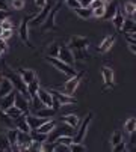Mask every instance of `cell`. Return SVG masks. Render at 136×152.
Returning a JSON list of instances; mask_svg holds the SVG:
<instances>
[{
	"mask_svg": "<svg viewBox=\"0 0 136 152\" xmlns=\"http://www.w3.org/2000/svg\"><path fill=\"white\" fill-rule=\"evenodd\" d=\"M5 77L12 83L14 89H15L17 92L23 94V96H26L27 99H30V96H29V94H27V84L23 81L20 72H17V71H6V72H5Z\"/></svg>",
	"mask_w": 136,
	"mask_h": 152,
	"instance_id": "cell-1",
	"label": "cell"
},
{
	"mask_svg": "<svg viewBox=\"0 0 136 152\" xmlns=\"http://www.w3.org/2000/svg\"><path fill=\"white\" fill-rule=\"evenodd\" d=\"M74 134H76V128H73L71 125H68V124L61 121V124H56L55 129L47 136V140L53 142V140H56L61 136H71V137H74Z\"/></svg>",
	"mask_w": 136,
	"mask_h": 152,
	"instance_id": "cell-2",
	"label": "cell"
},
{
	"mask_svg": "<svg viewBox=\"0 0 136 152\" xmlns=\"http://www.w3.org/2000/svg\"><path fill=\"white\" fill-rule=\"evenodd\" d=\"M36 12H38V11H35V14L26 15L24 18H23V20H21V24H20V29H18V33H20V39H21V42H23L24 45H27L29 48H33L32 42H30V39H29V21L36 15Z\"/></svg>",
	"mask_w": 136,
	"mask_h": 152,
	"instance_id": "cell-3",
	"label": "cell"
},
{
	"mask_svg": "<svg viewBox=\"0 0 136 152\" xmlns=\"http://www.w3.org/2000/svg\"><path fill=\"white\" fill-rule=\"evenodd\" d=\"M62 2H64V0H59V2H56V3H55V6L52 8V11L49 12L47 18H45V21L41 24V30H42V32H47V30H56V29H58L55 18H56L58 11H59V9H61V6H62Z\"/></svg>",
	"mask_w": 136,
	"mask_h": 152,
	"instance_id": "cell-4",
	"label": "cell"
},
{
	"mask_svg": "<svg viewBox=\"0 0 136 152\" xmlns=\"http://www.w3.org/2000/svg\"><path fill=\"white\" fill-rule=\"evenodd\" d=\"M47 62H49L50 65H53L56 69H59L62 74H65L67 77H73V75L77 74V71L74 69L73 65H68V63L62 62V60L58 59V57H52V56H49V57H47Z\"/></svg>",
	"mask_w": 136,
	"mask_h": 152,
	"instance_id": "cell-5",
	"label": "cell"
},
{
	"mask_svg": "<svg viewBox=\"0 0 136 152\" xmlns=\"http://www.w3.org/2000/svg\"><path fill=\"white\" fill-rule=\"evenodd\" d=\"M55 0H47V3H45L38 12H36V15L29 21V24H32V26H41L44 21H45V18H47V15H49V12L52 11V8L55 6Z\"/></svg>",
	"mask_w": 136,
	"mask_h": 152,
	"instance_id": "cell-6",
	"label": "cell"
},
{
	"mask_svg": "<svg viewBox=\"0 0 136 152\" xmlns=\"http://www.w3.org/2000/svg\"><path fill=\"white\" fill-rule=\"evenodd\" d=\"M92 118H94V115L91 113V112L85 116L83 122L79 124V126H77L79 129L76 131V134H74V137H73V142H77V143H82V142H83V139H85V136H86V131H88V128H89V125H91V121H92Z\"/></svg>",
	"mask_w": 136,
	"mask_h": 152,
	"instance_id": "cell-7",
	"label": "cell"
},
{
	"mask_svg": "<svg viewBox=\"0 0 136 152\" xmlns=\"http://www.w3.org/2000/svg\"><path fill=\"white\" fill-rule=\"evenodd\" d=\"M83 71L82 72H77L76 75H73V77H68V80H67V83L64 84V94H67V95H74V92H76V89H77V86L80 84V80H82V77H83Z\"/></svg>",
	"mask_w": 136,
	"mask_h": 152,
	"instance_id": "cell-8",
	"label": "cell"
},
{
	"mask_svg": "<svg viewBox=\"0 0 136 152\" xmlns=\"http://www.w3.org/2000/svg\"><path fill=\"white\" fill-rule=\"evenodd\" d=\"M68 47L71 50H88L89 47V39L85 36H79V35H73L68 41Z\"/></svg>",
	"mask_w": 136,
	"mask_h": 152,
	"instance_id": "cell-9",
	"label": "cell"
},
{
	"mask_svg": "<svg viewBox=\"0 0 136 152\" xmlns=\"http://www.w3.org/2000/svg\"><path fill=\"white\" fill-rule=\"evenodd\" d=\"M101 75H103V81H104V89H115V74L110 66H103L101 68Z\"/></svg>",
	"mask_w": 136,
	"mask_h": 152,
	"instance_id": "cell-10",
	"label": "cell"
},
{
	"mask_svg": "<svg viewBox=\"0 0 136 152\" xmlns=\"http://www.w3.org/2000/svg\"><path fill=\"white\" fill-rule=\"evenodd\" d=\"M58 59H61L62 62L68 63V65H73L74 66V56H73V51L71 48L68 47L67 44H59V53H58Z\"/></svg>",
	"mask_w": 136,
	"mask_h": 152,
	"instance_id": "cell-11",
	"label": "cell"
},
{
	"mask_svg": "<svg viewBox=\"0 0 136 152\" xmlns=\"http://www.w3.org/2000/svg\"><path fill=\"white\" fill-rule=\"evenodd\" d=\"M32 142L33 140H32L30 133H24V131H20L18 129V136H17V148H18V151H27Z\"/></svg>",
	"mask_w": 136,
	"mask_h": 152,
	"instance_id": "cell-12",
	"label": "cell"
},
{
	"mask_svg": "<svg viewBox=\"0 0 136 152\" xmlns=\"http://www.w3.org/2000/svg\"><path fill=\"white\" fill-rule=\"evenodd\" d=\"M50 94L53 95V98H55V99H58V101H59V104H61V105L77 104V99H76L74 96L67 95V94H64V92H61V91H55V89H52V91H50Z\"/></svg>",
	"mask_w": 136,
	"mask_h": 152,
	"instance_id": "cell-13",
	"label": "cell"
},
{
	"mask_svg": "<svg viewBox=\"0 0 136 152\" xmlns=\"http://www.w3.org/2000/svg\"><path fill=\"white\" fill-rule=\"evenodd\" d=\"M36 96L41 99V102L45 107H52L53 105V95L50 94V91H47V89H44V88H41V86H39V89L36 92Z\"/></svg>",
	"mask_w": 136,
	"mask_h": 152,
	"instance_id": "cell-14",
	"label": "cell"
},
{
	"mask_svg": "<svg viewBox=\"0 0 136 152\" xmlns=\"http://www.w3.org/2000/svg\"><path fill=\"white\" fill-rule=\"evenodd\" d=\"M14 104L20 108L23 113H26V115L29 113V99H27L26 96H23V94H20V92L15 94V101H14Z\"/></svg>",
	"mask_w": 136,
	"mask_h": 152,
	"instance_id": "cell-15",
	"label": "cell"
},
{
	"mask_svg": "<svg viewBox=\"0 0 136 152\" xmlns=\"http://www.w3.org/2000/svg\"><path fill=\"white\" fill-rule=\"evenodd\" d=\"M115 41H117V35H109V36H106V38L103 39V42L98 45L97 51H98V53H107V51L112 48V45L115 44Z\"/></svg>",
	"mask_w": 136,
	"mask_h": 152,
	"instance_id": "cell-16",
	"label": "cell"
},
{
	"mask_svg": "<svg viewBox=\"0 0 136 152\" xmlns=\"http://www.w3.org/2000/svg\"><path fill=\"white\" fill-rule=\"evenodd\" d=\"M14 125L15 128H18L20 131H24V133H30V126L27 124V119H26V113L20 115L17 119H14Z\"/></svg>",
	"mask_w": 136,
	"mask_h": 152,
	"instance_id": "cell-17",
	"label": "cell"
},
{
	"mask_svg": "<svg viewBox=\"0 0 136 152\" xmlns=\"http://www.w3.org/2000/svg\"><path fill=\"white\" fill-rule=\"evenodd\" d=\"M15 94H17V91H12L5 96H0V108H2V110H6V108H9L11 105H14Z\"/></svg>",
	"mask_w": 136,
	"mask_h": 152,
	"instance_id": "cell-18",
	"label": "cell"
},
{
	"mask_svg": "<svg viewBox=\"0 0 136 152\" xmlns=\"http://www.w3.org/2000/svg\"><path fill=\"white\" fill-rule=\"evenodd\" d=\"M118 2L117 0H107V2L104 3V17L106 18H112L113 15H115L117 9H118Z\"/></svg>",
	"mask_w": 136,
	"mask_h": 152,
	"instance_id": "cell-19",
	"label": "cell"
},
{
	"mask_svg": "<svg viewBox=\"0 0 136 152\" xmlns=\"http://www.w3.org/2000/svg\"><path fill=\"white\" fill-rule=\"evenodd\" d=\"M55 126H56V121L52 118V119H47L42 125H39L38 128H36V131H39V133H42V134H50L53 129H55Z\"/></svg>",
	"mask_w": 136,
	"mask_h": 152,
	"instance_id": "cell-20",
	"label": "cell"
},
{
	"mask_svg": "<svg viewBox=\"0 0 136 152\" xmlns=\"http://www.w3.org/2000/svg\"><path fill=\"white\" fill-rule=\"evenodd\" d=\"M26 119H27V124H29V126H30V129H36L39 125H42L45 121H47V119H45V118H39V116H36V115H26Z\"/></svg>",
	"mask_w": 136,
	"mask_h": 152,
	"instance_id": "cell-21",
	"label": "cell"
},
{
	"mask_svg": "<svg viewBox=\"0 0 136 152\" xmlns=\"http://www.w3.org/2000/svg\"><path fill=\"white\" fill-rule=\"evenodd\" d=\"M110 20H112V24H113V27H115L117 30H121L123 23H124V20H126L124 12H123V11H120V8H118V9H117V12H115V15H113Z\"/></svg>",
	"mask_w": 136,
	"mask_h": 152,
	"instance_id": "cell-22",
	"label": "cell"
},
{
	"mask_svg": "<svg viewBox=\"0 0 136 152\" xmlns=\"http://www.w3.org/2000/svg\"><path fill=\"white\" fill-rule=\"evenodd\" d=\"M18 72H20V75H21L23 81H24L26 84L32 83V81L36 78V74H35V71H33V69H29V68H21Z\"/></svg>",
	"mask_w": 136,
	"mask_h": 152,
	"instance_id": "cell-23",
	"label": "cell"
},
{
	"mask_svg": "<svg viewBox=\"0 0 136 152\" xmlns=\"http://www.w3.org/2000/svg\"><path fill=\"white\" fill-rule=\"evenodd\" d=\"M32 115H36V116H39V118H45V119H52L55 115H56V110L53 107H42V108H39V110H36L35 113H32Z\"/></svg>",
	"mask_w": 136,
	"mask_h": 152,
	"instance_id": "cell-24",
	"label": "cell"
},
{
	"mask_svg": "<svg viewBox=\"0 0 136 152\" xmlns=\"http://www.w3.org/2000/svg\"><path fill=\"white\" fill-rule=\"evenodd\" d=\"M12 91H14L12 83H11L6 77H3L2 80H0V96H5V95H8V94L12 92Z\"/></svg>",
	"mask_w": 136,
	"mask_h": 152,
	"instance_id": "cell-25",
	"label": "cell"
},
{
	"mask_svg": "<svg viewBox=\"0 0 136 152\" xmlns=\"http://www.w3.org/2000/svg\"><path fill=\"white\" fill-rule=\"evenodd\" d=\"M61 121H62V122H65V124H68V125H71L73 128H77V126H79V124H80V119H79L76 115H71V113L64 115V116L61 118Z\"/></svg>",
	"mask_w": 136,
	"mask_h": 152,
	"instance_id": "cell-26",
	"label": "cell"
},
{
	"mask_svg": "<svg viewBox=\"0 0 136 152\" xmlns=\"http://www.w3.org/2000/svg\"><path fill=\"white\" fill-rule=\"evenodd\" d=\"M74 12H76L80 18H83V20H89V18H92V9H91L89 6H88V8H86V6H80V8L74 9Z\"/></svg>",
	"mask_w": 136,
	"mask_h": 152,
	"instance_id": "cell-27",
	"label": "cell"
},
{
	"mask_svg": "<svg viewBox=\"0 0 136 152\" xmlns=\"http://www.w3.org/2000/svg\"><path fill=\"white\" fill-rule=\"evenodd\" d=\"M0 125H3V126H6V128H12V126H14V119L9 118V116L6 115V112L2 110V108H0Z\"/></svg>",
	"mask_w": 136,
	"mask_h": 152,
	"instance_id": "cell-28",
	"label": "cell"
},
{
	"mask_svg": "<svg viewBox=\"0 0 136 152\" xmlns=\"http://www.w3.org/2000/svg\"><path fill=\"white\" fill-rule=\"evenodd\" d=\"M42 107H44V104L41 102V99L38 96H33V98L29 99V112L30 113H35L36 110H39V108H42Z\"/></svg>",
	"mask_w": 136,
	"mask_h": 152,
	"instance_id": "cell-29",
	"label": "cell"
},
{
	"mask_svg": "<svg viewBox=\"0 0 136 152\" xmlns=\"http://www.w3.org/2000/svg\"><path fill=\"white\" fill-rule=\"evenodd\" d=\"M17 136H18V128H9V131L6 134L9 143H11V151H12V146H17Z\"/></svg>",
	"mask_w": 136,
	"mask_h": 152,
	"instance_id": "cell-30",
	"label": "cell"
},
{
	"mask_svg": "<svg viewBox=\"0 0 136 152\" xmlns=\"http://www.w3.org/2000/svg\"><path fill=\"white\" fill-rule=\"evenodd\" d=\"M38 89H39V81H38V77H36L32 83H29V84H27V94H29V96H30V98L36 96Z\"/></svg>",
	"mask_w": 136,
	"mask_h": 152,
	"instance_id": "cell-31",
	"label": "cell"
},
{
	"mask_svg": "<svg viewBox=\"0 0 136 152\" xmlns=\"http://www.w3.org/2000/svg\"><path fill=\"white\" fill-rule=\"evenodd\" d=\"M86 146L83 143H77V142H71L68 145V152H85Z\"/></svg>",
	"mask_w": 136,
	"mask_h": 152,
	"instance_id": "cell-32",
	"label": "cell"
},
{
	"mask_svg": "<svg viewBox=\"0 0 136 152\" xmlns=\"http://www.w3.org/2000/svg\"><path fill=\"white\" fill-rule=\"evenodd\" d=\"M5 112H6V115H8L9 118H12V119H17L20 115H23V112L20 110V108H18L15 104H14V105H11L9 108H6Z\"/></svg>",
	"mask_w": 136,
	"mask_h": 152,
	"instance_id": "cell-33",
	"label": "cell"
},
{
	"mask_svg": "<svg viewBox=\"0 0 136 152\" xmlns=\"http://www.w3.org/2000/svg\"><path fill=\"white\" fill-rule=\"evenodd\" d=\"M30 136H32V140H33V142L42 143V142L47 140V134H42V133L36 131V129H30Z\"/></svg>",
	"mask_w": 136,
	"mask_h": 152,
	"instance_id": "cell-34",
	"label": "cell"
},
{
	"mask_svg": "<svg viewBox=\"0 0 136 152\" xmlns=\"http://www.w3.org/2000/svg\"><path fill=\"white\" fill-rule=\"evenodd\" d=\"M71 51H73L74 60H88L89 59V54L86 50H71Z\"/></svg>",
	"mask_w": 136,
	"mask_h": 152,
	"instance_id": "cell-35",
	"label": "cell"
},
{
	"mask_svg": "<svg viewBox=\"0 0 136 152\" xmlns=\"http://www.w3.org/2000/svg\"><path fill=\"white\" fill-rule=\"evenodd\" d=\"M8 151H11V143L6 136L0 134V152H8Z\"/></svg>",
	"mask_w": 136,
	"mask_h": 152,
	"instance_id": "cell-36",
	"label": "cell"
},
{
	"mask_svg": "<svg viewBox=\"0 0 136 152\" xmlns=\"http://www.w3.org/2000/svg\"><path fill=\"white\" fill-rule=\"evenodd\" d=\"M58 53H59V42H52L47 47V56L58 57Z\"/></svg>",
	"mask_w": 136,
	"mask_h": 152,
	"instance_id": "cell-37",
	"label": "cell"
},
{
	"mask_svg": "<svg viewBox=\"0 0 136 152\" xmlns=\"http://www.w3.org/2000/svg\"><path fill=\"white\" fill-rule=\"evenodd\" d=\"M124 129L130 134L132 131H135L136 129V118H130V119H127L126 121V124H124Z\"/></svg>",
	"mask_w": 136,
	"mask_h": 152,
	"instance_id": "cell-38",
	"label": "cell"
},
{
	"mask_svg": "<svg viewBox=\"0 0 136 152\" xmlns=\"http://www.w3.org/2000/svg\"><path fill=\"white\" fill-rule=\"evenodd\" d=\"M135 23H136L135 20H132V18H126V20H124V23H123L121 30H123L124 33H129V32L132 30V27L135 26Z\"/></svg>",
	"mask_w": 136,
	"mask_h": 152,
	"instance_id": "cell-39",
	"label": "cell"
},
{
	"mask_svg": "<svg viewBox=\"0 0 136 152\" xmlns=\"http://www.w3.org/2000/svg\"><path fill=\"white\" fill-rule=\"evenodd\" d=\"M121 140H123V134H121L120 131H113V134H112V137H110V145L115 146V145H118Z\"/></svg>",
	"mask_w": 136,
	"mask_h": 152,
	"instance_id": "cell-40",
	"label": "cell"
},
{
	"mask_svg": "<svg viewBox=\"0 0 136 152\" xmlns=\"http://www.w3.org/2000/svg\"><path fill=\"white\" fill-rule=\"evenodd\" d=\"M124 14L129 15V17H133V15L136 14V12H135V3L127 2V3L124 5Z\"/></svg>",
	"mask_w": 136,
	"mask_h": 152,
	"instance_id": "cell-41",
	"label": "cell"
},
{
	"mask_svg": "<svg viewBox=\"0 0 136 152\" xmlns=\"http://www.w3.org/2000/svg\"><path fill=\"white\" fill-rule=\"evenodd\" d=\"M130 145L127 146V151H136V129L130 133Z\"/></svg>",
	"mask_w": 136,
	"mask_h": 152,
	"instance_id": "cell-42",
	"label": "cell"
},
{
	"mask_svg": "<svg viewBox=\"0 0 136 152\" xmlns=\"http://www.w3.org/2000/svg\"><path fill=\"white\" fill-rule=\"evenodd\" d=\"M24 5H26L24 0H11V6H12L14 9H17V11L23 9V8H24Z\"/></svg>",
	"mask_w": 136,
	"mask_h": 152,
	"instance_id": "cell-43",
	"label": "cell"
},
{
	"mask_svg": "<svg viewBox=\"0 0 136 152\" xmlns=\"http://www.w3.org/2000/svg\"><path fill=\"white\" fill-rule=\"evenodd\" d=\"M65 3H67V6H68V8H71L73 11L82 6V3H80V0H65Z\"/></svg>",
	"mask_w": 136,
	"mask_h": 152,
	"instance_id": "cell-44",
	"label": "cell"
},
{
	"mask_svg": "<svg viewBox=\"0 0 136 152\" xmlns=\"http://www.w3.org/2000/svg\"><path fill=\"white\" fill-rule=\"evenodd\" d=\"M92 17L94 18H104V6L92 9Z\"/></svg>",
	"mask_w": 136,
	"mask_h": 152,
	"instance_id": "cell-45",
	"label": "cell"
},
{
	"mask_svg": "<svg viewBox=\"0 0 136 152\" xmlns=\"http://www.w3.org/2000/svg\"><path fill=\"white\" fill-rule=\"evenodd\" d=\"M0 27H2L3 30H12V23H11V20L9 18H5L0 21Z\"/></svg>",
	"mask_w": 136,
	"mask_h": 152,
	"instance_id": "cell-46",
	"label": "cell"
},
{
	"mask_svg": "<svg viewBox=\"0 0 136 152\" xmlns=\"http://www.w3.org/2000/svg\"><path fill=\"white\" fill-rule=\"evenodd\" d=\"M112 149H113V152H124V151H127V145H126V142L121 140L118 145H115Z\"/></svg>",
	"mask_w": 136,
	"mask_h": 152,
	"instance_id": "cell-47",
	"label": "cell"
},
{
	"mask_svg": "<svg viewBox=\"0 0 136 152\" xmlns=\"http://www.w3.org/2000/svg\"><path fill=\"white\" fill-rule=\"evenodd\" d=\"M100 6H104L103 0H92V2H91V5H89L91 9H95V8H100Z\"/></svg>",
	"mask_w": 136,
	"mask_h": 152,
	"instance_id": "cell-48",
	"label": "cell"
},
{
	"mask_svg": "<svg viewBox=\"0 0 136 152\" xmlns=\"http://www.w3.org/2000/svg\"><path fill=\"white\" fill-rule=\"evenodd\" d=\"M11 36H12V30H3V32H2V35H0V39L8 41Z\"/></svg>",
	"mask_w": 136,
	"mask_h": 152,
	"instance_id": "cell-49",
	"label": "cell"
},
{
	"mask_svg": "<svg viewBox=\"0 0 136 152\" xmlns=\"http://www.w3.org/2000/svg\"><path fill=\"white\" fill-rule=\"evenodd\" d=\"M8 50V47H6V42L3 41V39H0V56L3 54V51H6Z\"/></svg>",
	"mask_w": 136,
	"mask_h": 152,
	"instance_id": "cell-50",
	"label": "cell"
},
{
	"mask_svg": "<svg viewBox=\"0 0 136 152\" xmlns=\"http://www.w3.org/2000/svg\"><path fill=\"white\" fill-rule=\"evenodd\" d=\"M8 8H9V5L6 0H0V11H8Z\"/></svg>",
	"mask_w": 136,
	"mask_h": 152,
	"instance_id": "cell-51",
	"label": "cell"
},
{
	"mask_svg": "<svg viewBox=\"0 0 136 152\" xmlns=\"http://www.w3.org/2000/svg\"><path fill=\"white\" fill-rule=\"evenodd\" d=\"M33 2H35V5H36V8H42L45 3H47V0H33Z\"/></svg>",
	"mask_w": 136,
	"mask_h": 152,
	"instance_id": "cell-52",
	"label": "cell"
},
{
	"mask_svg": "<svg viewBox=\"0 0 136 152\" xmlns=\"http://www.w3.org/2000/svg\"><path fill=\"white\" fill-rule=\"evenodd\" d=\"M91 2H92V0H80V3H82V6H89L91 5Z\"/></svg>",
	"mask_w": 136,
	"mask_h": 152,
	"instance_id": "cell-53",
	"label": "cell"
},
{
	"mask_svg": "<svg viewBox=\"0 0 136 152\" xmlns=\"http://www.w3.org/2000/svg\"><path fill=\"white\" fill-rule=\"evenodd\" d=\"M135 12H136V3H135Z\"/></svg>",
	"mask_w": 136,
	"mask_h": 152,
	"instance_id": "cell-54",
	"label": "cell"
},
{
	"mask_svg": "<svg viewBox=\"0 0 136 152\" xmlns=\"http://www.w3.org/2000/svg\"><path fill=\"white\" fill-rule=\"evenodd\" d=\"M103 2H104V3H106V2H107V0H103Z\"/></svg>",
	"mask_w": 136,
	"mask_h": 152,
	"instance_id": "cell-55",
	"label": "cell"
}]
</instances>
